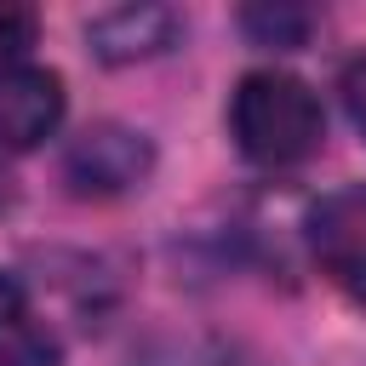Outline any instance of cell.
<instances>
[{
	"mask_svg": "<svg viewBox=\"0 0 366 366\" xmlns=\"http://www.w3.org/2000/svg\"><path fill=\"white\" fill-rule=\"evenodd\" d=\"M149 166H154L149 137L120 126V120L86 126L63 154V177L74 183V194H126L149 177Z\"/></svg>",
	"mask_w": 366,
	"mask_h": 366,
	"instance_id": "cell-2",
	"label": "cell"
},
{
	"mask_svg": "<svg viewBox=\"0 0 366 366\" xmlns=\"http://www.w3.org/2000/svg\"><path fill=\"white\" fill-rule=\"evenodd\" d=\"M63 126V80L40 63H0V154H23Z\"/></svg>",
	"mask_w": 366,
	"mask_h": 366,
	"instance_id": "cell-4",
	"label": "cell"
},
{
	"mask_svg": "<svg viewBox=\"0 0 366 366\" xmlns=\"http://www.w3.org/2000/svg\"><path fill=\"white\" fill-rule=\"evenodd\" d=\"M337 92H343V109H349V120H355V132L366 137V51L343 69V80H337Z\"/></svg>",
	"mask_w": 366,
	"mask_h": 366,
	"instance_id": "cell-9",
	"label": "cell"
},
{
	"mask_svg": "<svg viewBox=\"0 0 366 366\" xmlns=\"http://www.w3.org/2000/svg\"><path fill=\"white\" fill-rule=\"evenodd\" d=\"M240 29H246L257 46L292 51V46H303V34L315 29V11H297V6H257V11L240 17Z\"/></svg>",
	"mask_w": 366,
	"mask_h": 366,
	"instance_id": "cell-7",
	"label": "cell"
},
{
	"mask_svg": "<svg viewBox=\"0 0 366 366\" xmlns=\"http://www.w3.org/2000/svg\"><path fill=\"white\" fill-rule=\"evenodd\" d=\"M309 252L337 292L366 303V183L337 189L309 212Z\"/></svg>",
	"mask_w": 366,
	"mask_h": 366,
	"instance_id": "cell-3",
	"label": "cell"
},
{
	"mask_svg": "<svg viewBox=\"0 0 366 366\" xmlns=\"http://www.w3.org/2000/svg\"><path fill=\"white\" fill-rule=\"evenodd\" d=\"M177 11L166 6H120V11H103L92 17L86 40L103 63H137V57H160L172 40H177Z\"/></svg>",
	"mask_w": 366,
	"mask_h": 366,
	"instance_id": "cell-5",
	"label": "cell"
},
{
	"mask_svg": "<svg viewBox=\"0 0 366 366\" xmlns=\"http://www.w3.org/2000/svg\"><path fill=\"white\" fill-rule=\"evenodd\" d=\"M132 366H217V360H212V355H200V349L172 343V349H149V355H137Z\"/></svg>",
	"mask_w": 366,
	"mask_h": 366,
	"instance_id": "cell-10",
	"label": "cell"
},
{
	"mask_svg": "<svg viewBox=\"0 0 366 366\" xmlns=\"http://www.w3.org/2000/svg\"><path fill=\"white\" fill-rule=\"evenodd\" d=\"M229 132L257 166H303L326 137V109L309 80L286 69H252L229 97Z\"/></svg>",
	"mask_w": 366,
	"mask_h": 366,
	"instance_id": "cell-1",
	"label": "cell"
},
{
	"mask_svg": "<svg viewBox=\"0 0 366 366\" xmlns=\"http://www.w3.org/2000/svg\"><path fill=\"white\" fill-rule=\"evenodd\" d=\"M57 337L17 274H0V366H57Z\"/></svg>",
	"mask_w": 366,
	"mask_h": 366,
	"instance_id": "cell-6",
	"label": "cell"
},
{
	"mask_svg": "<svg viewBox=\"0 0 366 366\" xmlns=\"http://www.w3.org/2000/svg\"><path fill=\"white\" fill-rule=\"evenodd\" d=\"M11 206V183H6V172H0V212Z\"/></svg>",
	"mask_w": 366,
	"mask_h": 366,
	"instance_id": "cell-11",
	"label": "cell"
},
{
	"mask_svg": "<svg viewBox=\"0 0 366 366\" xmlns=\"http://www.w3.org/2000/svg\"><path fill=\"white\" fill-rule=\"evenodd\" d=\"M40 34V17L29 6H0V63H23Z\"/></svg>",
	"mask_w": 366,
	"mask_h": 366,
	"instance_id": "cell-8",
	"label": "cell"
}]
</instances>
